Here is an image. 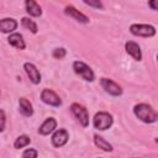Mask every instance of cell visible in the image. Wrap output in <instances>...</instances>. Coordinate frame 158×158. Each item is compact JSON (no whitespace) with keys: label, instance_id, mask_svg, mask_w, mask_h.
<instances>
[{"label":"cell","instance_id":"6da1fadb","mask_svg":"<svg viewBox=\"0 0 158 158\" xmlns=\"http://www.w3.org/2000/svg\"><path fill=\"white\" fill-rule=\"evenodd\" d=\"M135 115L146 123H153L158 120V112L148 104H137L133 107Z\"/></svg>","mask_w":158,"mask_h":158},{"label":"cell","instance_id":"7a4b0ae2","mask_svg":"<svg viewBox=\"0 0 158 158\" xmlns=\"http://www.w3.org/2000/svg\"><path fill=\"white\" fill-rule=\"evenodd\" d=\"M112 122H114L112 116L109 112H104V111L98 112L94 116V118H93V125L99 131H104V130L110 128L111 125H112Z\"/></svg>","mask_w":158,"mask_h":158},{"label":"cell","instance_id":"3957f363","mask_svg":"<svg viewBox=\"0 0 158 158\" xmlns=\"http://www.w3.org/2000/svg\"><path fill=\"white\" fill-rule=\"evenodd\" d=\"M130 31L132 35L139 37H153L156 35V28L146 23H133L130 26Z\"/></svg>","mask_w":158,"mask_h":158},{"label":"cell","instance_id":"277c9868","mask_svg":"<svg viewBox=\"0 0 158 158\" xmlns=\"http://www.w3.org/2000/svg\"><path fill=\"white\" fill-rule=\"evenodd\" d=\"M73 69H74V72H75L79 77H81V78H83L84 80H86V81H93L94 78H95L94 72L91 70V68H90L89 65H86L84 62L75 60V62L73 63Z\"/></svg>","mask_w":158,"mask_h":158},{"label":"cell","instance_id":"5b68a950","mask_svg":"<svg viewBox=\"0 0 158 158\" xmlns=\"http://www.w3.org/2000/svg\"><path fill=\"white\" fill-rule=\"evenodd\" d=\"M70 111L72 114L78 118V121L80 122V125L83 127H88L89 126V114L86 111V109L77 102L70 105Z\"/></svg>","mask_w":158,"mask_h":158},{"label":"cell","instance_id":"8992f818","mask_svg":"<svg viewBox=\"0 0 158 158\" xmlns=\"http://www.w3.org/2000/svg\"><path fill=\"white\" fill-rule=\"evenodd\" d=\"M41 100H42L44 104L49 105V106H56V107H58V106L62 105L60 98H59L53 90H51V89H44V90H42V93H41Z\"/></svg>","mask_w":158,"mask_h":158},{"label":"cell","instance_id":"52a82bcc","mask_svg":"<svg viewBox=\"0 0 158 158\" xmlns=\"http://www.w3.org/2000/svg\"><path fill=\"white\" fill-rule=\"evenodd\" d=\"M100 83H101L102 89H104L107 94H110V95H112V96H120V95L122 94V89H121V86H120L118 84H116L115 81H112L111 79L101 78Z\"/></svg>","mask_w":158,"mask_h":158},{"label":"cell","instance_id":"ba28073f","mask_svg":"<svg viewBox=\"0 0 158 158\" xmlns=\"http://www.w3.org/2000/svg\"><path fill=\"white\" fill-rule=\"evenodd\" d=\"M68 138H69V135H68L67 130L59 128V130L54 131V133L52 136V144L54 147H63L68 142Z\"/></svg>","mask_w":158,"mask_h":158},{"label":"cell","instance_id":"9c48e42d","mask_svg":"<svg viewBox=\"0 0 158 158\" xmlns=\"http://www.w3.org/2000/svg\"><path fill=\"white\" fill-rule=\"evenodd\" d=\"M64 12H65V15H68V16L73 17L74 20H77L78 22H81V23H88L89 22V17L85 16L83 12H80L79 10H77L72 5H67L65 9H64Z\"/></svg>","mask_w":158,"mask_h":158},{"label":"cell","instance_id":"30bf717a","mask_svg":"<svg viewBox=\"0 0 158 158\" xmlns=\"http://www.w3.org/2000/svg\"><path fill=\"white\" fill-rule=\"evenodd\" d=\"M23 69H25L26 74L28 75L30 80H31L33 84H38V83L41 81V74H40V70L36 68L35 64L27 62V63L23 64Z\"/></svg>","mask_w":158,"mask_h":158},{"label":"cell","instance_id":"8fae6325","mask_svg":"<svg viewBox=\"0 0 158 158\" xmlns=\"http://www.w3.org/2000/svg\"><path fill=\"white\" fill-rule=\"evenodd\" d=\"M125 49H126V52H127L135 60H141V59H142V52H141V48H139V46H138L136 42H132V41L126 42V44H125Z\"/></svg>","mask_w":158,"mask_h":158},{"label":"cell","instance_id":"7c38bea8","mask_svg":"<svg viewBox=\"0 0 158 158\" xmlns=\"http://www.w3.org/2000/svg\"><path fill=\"white\" fill-rule=\"evenodd\" d=\"M56 127H57V121H56V118L48 117V118H46V121L40 126L38 133H40V135H43V136L49 135V133H52V132L56 130Z\"/></svg>","mask_w":158,"mask_h":158},{"label":"cell","instance_id":"4fadbf2b","mask_svg":"<svg viewBox=\"0 0 158 158\" xmlns=\"http://www.w3.org/2000/svg\"><path fill=\"white\" fill-rule=\"evenodd\" d=\"M16 27H17V21L15 19L6 17V19H2L0 21V30L2 33H10V32L15 31Z\"/></svg>","mask_w":158,"mask_h":158},{"label":"cell","instance_id":"5bb4252c","mask_svg":"<svg viewBox=\"0 0 158 158\" xmlns=\"http://www.w3.org/2000/svg\"><path fill=\"white\" fill-rule=\"evenodd\" d=\"M25 6H26V11H27L28 15H31V16H33V17H38V16L42 15V9H41V6H40L36 1H33V0H27V1L25 2Z\"/></svg>","mask_w":158,"mask_h":158},{"label":"cell","instance_id":"9a60e30c","mask_svg":"<svg viewBox=\"0 0 158 158\" xmlns=\"http://www.w3.org/2000/svg\"><path fill=\"white\" fill-rule=\"evenodd\" d=\"M7 41H9V43L11 46H14L17 49H25V47H26V43L23 41V37L20 33H11L9 36V38H7Z\"/></svg>","mask_w":158,"mask_h":158},{"label":"cell","instance_id":"2e32d148","mask_svg":"<svg viewBox=\"0 0 158 158\" xmlns=\"http://www.w3.org/2000/svg\"><path fill=\"white\" fill-rule=\"evenodd\" d=\"M19 107L21 114H23L25 116H31L33 114V109H32V104L26 99V98H21L19 100Z\"/></svg>","mask_w":158,"mask_h":158},{"label":"cell","instance_id":"e0dca14e","mask_svg":"<svg viewBox=\"0 0 158 158\" xmlns=\"http://www.w3.org/2000/svg\"><path fill=\"white\" fill-rule=\"evenodd\" d=\"M94 143H95L99 148H101L102 151H105V152H111V151H112V146H111L105 138H102L101 136L95 135V136H94Z\"/></svg>","mask_w":158,"mask_h":158},{"label":"cell","instance_id":"ac0fdd59","mask_svg":"<svg viewBox=\"0 0 158 158\" xmlns=\"http://www.w3.org/2000/svg\"><path fill=\"white\" fill-rule=\"evenodd\" d=\"M30 142H31V139H30L28 136L21 135V136H19V137L16 138V141L14 142V147H15L16 149H20V148H23V147H26L27 144H30Z\"/></svg>","mask_w":158,"mask_h":158},{"label":"cell","instance_id":"d6986e66","mask_svg":"<svg viewBox=\"0 0 158 158\" xmlns=\"http://www.w3.org/2000/svg\"><path fill=\"white\" fill-rule=\"evenodd\" d=\"M21 23H22V26L25 27V28H27V30H30L32 33H37V25L31 20V19H28V17H22L21 19Z\"/></svg>","mask_w":158,"mask_h":158},{"label":"cell","instance_id":"ffe728a7","mask_svg":"<svg viewBox=\"0 0 158 158\" xmlns=\"http://www.w3.org/2000/svg\"><path fill=\"white\" fill-rule=\"evenodd\" d=\"M65 54H67V51L64 48H62V47L60 48H56L53 51V53H52L53 58H56V59H62V58L65 57Z\"/></svg>","mask_w":158,"mask_h":158},{"label":"cell","instance_id":"44dd1931","mask_svg":"<svg viewBox=\"0 0 158 158\" xmlns=\"http://www.w3.org/2000/svg\"><path fill=\"white\" fill-rule=\"evenodd\" d=\"M22 158H37V151L33 148H27L22 153Z\"/></svg>","mask_w":158,"mask_h":158},{"label":"cell","instance_id":"7402d4cb","mask_svg":"<svg viewBox=\"0 0 158 158\" xmlns=\"http://www.w3.org/2000/svg\"><path fill=\"white\" fill-rule=\"evenodd\" d=\"M84 4L89 5V6H94V7H98V9H104V5L101 1H88V0H84Z\"/></svg>","mask_w":158,"mask_h":158},{"label":"cell","instance_id":"603a6c76","mask_svg":"<svg viewBox=\"0 0 158 158\" xmlns=\"http://www.w3.org/2000/svg\"><path fill=\"white\" fill-rule=\"evenodd\" d=\"M148 6L152 9V10H158V0H151L148 2Z\"/></svg>","mask_w":158,"mask_h":158},{"label":"cell","instance_id":"cb8c5ba5","mask_svg":"<svg viewBox=\"0 0 158 158\" xmlns=\"http://www.w3.org/2000/svg\"><path fill=\"white\" fill-rule=\"evenodd\" d=\"M5 130V112H4V110H1V128H0V131L2 132Z\"/></svg>","mask_w":158,"mask_h":158},{"label":"cell","instance_id":"d4e9b609","mask_svg":"<svg viewBox=\"0 0 158 158\" xmlns=\"http://www.w3.org/2000/svg\"><path fill=\"white\" fill-rule=\"evenodd\" d=\"M157 60H158V54H157Z\"/></svg>","mask_w":158,"mask_h":158},{"label":"cell","instance_id":"484cf974","mask_svg":"<svg viewBox=\"0 0 158 158\" xmlns=\"http://www.w3.org/2000/svg\"><path fill=\"white\" fill-rule=\"evenodd\" d=\"M99 158H101V157H99Z\"/></svg>","mask_w":158,"mask_h":158}]
</instances>
